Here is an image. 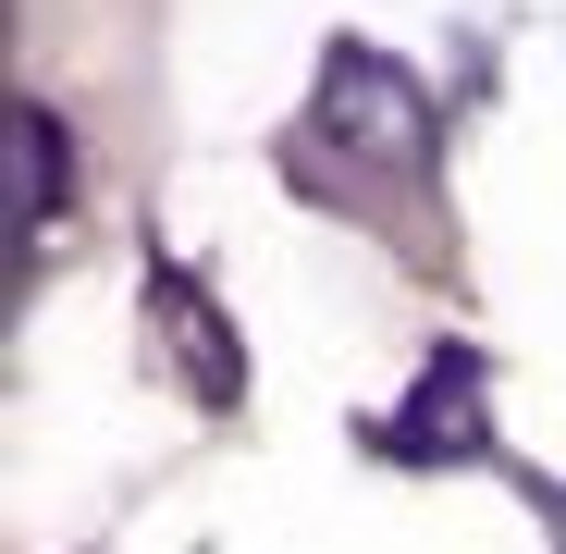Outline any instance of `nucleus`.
<instances>
[{
    "instance_id": "1",
    "label": "nucleus",
    "mask_w": 566,
    "mask_h": 554,
    "mask_svg": "<svg viewBox=\"0 0 566 554\" xmlns=\"http://www.w3.org/2000/svg\"><path fill=\"white\" fill-rule=\"evenodd\" d=\"M308 124L357 160V173H431V136H443V100L395 62V50H357V38H333L321 50V100H308Z\"/></svg>"
},
{
    "instance_id": "2",
    "label": "nucleus",
    "mask_w": 566,
    "mask_h": 554,
    "mask_svg": "<svg viewBox=\"0 0 566 554\" xmlns=\"http://www.w3.org/2000/svg\"><path fill=\"white\" fill-rule=\"evenodd\" d=\"M493 369L468 357V345H443L431 369H419V395L395 407V419H369V456H395V469H455V456H493Z\"/></svg>"
},
{
    "instance_id": "3",
    "label": "nucleus",
    "mask_w": 566,
    "mask_h": 554,
    "mask_svg": "<svg viewBox=\"0 0 566 554\" xmlns=\"http://www.w3.org/2000/svg\"><path fill=\"white\" fill-rule=\"evenodd\" d=\"M148 333L172 345V369L198 383V407H234V333L210 321V296H198V271H172V259H148Z\"/></svg>"
},
{
    "instance_id": "4",
    "label": "nucleus",
    "mask_w": 566,
    "mask_h": 554,
    "mask_svg": "<svg viewBox=\"0 0 566 554\" xmlns=\"http://www.w3.org/2000/svg\"><path fill=\"white\" fill-rule=\"evenodd\" d=\"M62 185H74V148L50 100H13V259H38V234L62 222Z\"/></svg>"
},
{
    "instance_id": "5",
    "label": "nucleus",
    "mask_w": 566,
    "mask_h": 554,
    "mask_svg": "<svg viewBox=\"0 0 566 554\" xmlns=\"http://www.w3.org/2000/svg\"><path fill=\"white\" fill-rule=\"evenodd\" d=\"M530 505H542V530H554V542H566V481H542V493H530Z\"/></svg>"
}]
</instances>
